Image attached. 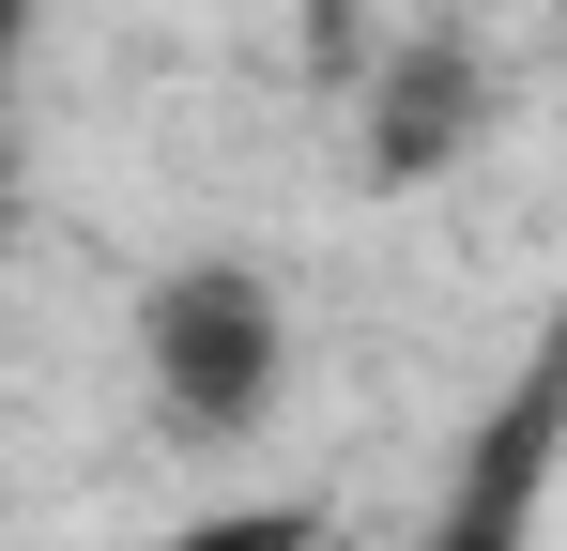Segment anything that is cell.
Here are the masks:
<instances>
[{
  "label": "cell",
  "instance_id": "6da1fadb",
  "mask_svg": "<svg viewBox=\"0 0 567 551\" xmlns=\"http://www.w3.org/2000/svg\"><path fill=\"white\" fill-rule=\"evenodd\" d=\"M154 383L185 398L199 429H246L261 414V383H277V306H261V276L199 261L154 291Z\"/></svg>",
  "mask_w": 567,
  "mask_h": 551
},
{
  "label": "cell",
  "instance_id": "7a4b0ae2",
  "mask_svg": "<svg viewBox=\"0 0 567 551\" xmlns=\"http://www.w3.org/2000/svg\"><path fill=\"white\" fill-rule=\"evenodd\" d=\"M154 551H322L307 506H215V521H169Z\"/></svg>",
  "mask_w": 567,
  "mask_h": 551
},
{
  "label": "cell",
  "instance_id": "3957f363",
  "mask_svg": "<svg viewBox=\"0 0 567 551\" xmlns=\"http://www.w3.org/2000/svg\"><path fill=\"white\" fill-rule=\"evenodd\" d=\"M445 551H506V521H461V537H445Z\"/></svg>",
  "mask_w": 567,
  "mask_h": 551
},
{
  "label": "cell",
  "instance_id": "277c9868",
  "mask_svg": "<svg viewBox=\"0 0 567 551\" xmlns=\"http://www.w3.org/2000/svg\"><path fill=\"white\" fill-rule=\"evenodd\" d=\"M0 77H16V0H0Z\"/></svg>",
  "mask_w": 567,
  "mask_h": 551
}]
</instances>
